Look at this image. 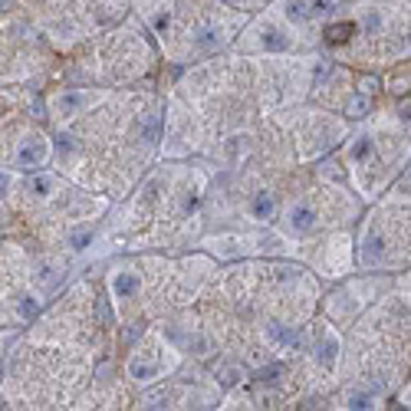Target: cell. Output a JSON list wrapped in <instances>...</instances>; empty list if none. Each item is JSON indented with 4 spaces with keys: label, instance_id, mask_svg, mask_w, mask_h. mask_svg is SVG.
Returning a JSON list of instances; mask_svg holds the SVG:
<instances>
[{
    "label": "cell",
    "instance_id": "obj_1",
    "mask_svg": "<svg viewBox=\"0 0 411 411\" xmlns=\"http://www.w3.org/2000/svg\"><path fill=\"white\" fill-rule=\"evenodd\" d=\"M316 227H319V211L309 201H296L286 211V217H283V231L290 237H309V234H316Z\"/></svg>",
    "mask_w": 411,
    "mask_h": 411
},
{
    "label": "cell",
    "instance_id": "obj_2",
    "mask_svg": "<svg viewBox=\"0 0 411 411\" xmlns=\"http://www.w3.org/2000/svg\"><path fill=\"white\" fill-rule=\"evenodd\" d=\"M46 158H50V145H46L43 135H26L24 142H17V152H14V168H40V165H46Z\"/></svg>",
    "mask_w": 411,
    "mask_h": 411
},
{
    "label": "cell",
    "instance_id": "obj_3",
    "mask_svg": "<svg viewBox=\"0 0 411 411\" xmlns=\"http://www.w3.org/2000/svg\"><path fill=\"white\" fill-rule=\"evenodd\" d=\"M313 359H316V365L326 368V372H333L335 362H339V339H335V333L323 323H319L316 333H313Z\"/></svg>",
    "mask_w": 411,
    "mask_h": 411
},
{
    "label": "cell",
    "instance_id": "obj_4",
    "mask_svg": "<svg viewBox=\"0 0 411 411\" xmlns=\"http://www.w3.org/2000/svg\"><path fill=\"white\" fill-rule=\"evenodd\" d=\"M224 40H227V30H224L217 20H204V24H197L194 33H191V46H194L197 56H207V53L221 50Z\"/></svg>",
    "mask_w": 411,
    "mask_h": 411
},
{
    "label": "cell",
    "instance_id": "obj_5",
    "mask_svg": "<svg viewBox=\"0 0 411 411\" xmlns=\"http://www.w3.org/2000/svg\"><path fill=\"white\" fill-rule=\"evenodd\" d=\"M247 217L254 224H274L280 217V197L274 191H257L247 201Z\"/></svg>",
    "mask_w": 411,
    "mask_h": 411
},
{
    "label": "cell",
    "instance_id": "obj_6",
    "mask_svg": "<svg viewBox=\"0 0 411 411\" xmlns=\"http://www.w3.org/2000/svg\"><path fill=\"white\" fill-rule=\"evenodd\" d=\"M89 103H93V95L83 93V89H63V93L53 95L50 105H53V115H56V119H73V115H79Z\"/></svg>",
    "mask_w": 411,
    "mask_h": 411
},
{
    "label": "cell",
    "instance_id": "obj_7",
    "mask_svg": "<svg viewBox=\"0 0 411 411\" xmlns=\"http://www.w3.org/2000/svg\"><path fill=\"white\" fill-rule=\"evenodd\" d=\"M129 375L135 378L138 385H148V382H155V378L162 375V362L155 359L152 352H138L129 362Z\"/></svg>",
    "mask_w": 411,
    "mask_h": 411
},
{
    "label": "cell",
    "instance_id": "obj_8",
    "mask_svg": "<svg viewBox=\"0 0 411 411\" xmlns=\"http://www.w3.org/2000/svg\"><path fill=\"white\" fill-rule=\"evenodd\" d=\"M138 270H132V266H122V270H115V274L109 276V286L112 293H115V300H132L138 293Z\"/></svg>",
    "mask_w": 411,
    "mask_h": 411
},
{
    "label": "cell",
    "instance_id": "obj_9",
    "mask_svg": "<svg viewBox=\"0 0 411 411\" xmlns=\"http://www.w3.org/2000/svg\"><path fill=\"white\" fill-rule=\"evenodd\" d=\"M264 333L276 349H296V345L303 343L300 335H296V329H293V326H283V323H266Z\"/></svg>",
    "mask_w": 411,
    "mask_h": 411
},
{
    "label": "cell",
    "instance_id": "obj_10",
    "mask_svg": "<svg viewBox=\"0 0 411 411\" xmlns=\"http://www.w3.org/2000/svg\"><path fill=\"white\" fill-rule=\"evenodd\" d=\"M60 280H63V266L56 264V260H36V264H33V283H36V286L53 290Z\"/></svg>",
    "mask_w": 411,
    "mask_h": 411
},
{
    "label": "cell",
    "instance_id": "obj_11",
    "mask_svg": "<svg viewBox=\"0 0 411 411\" xmlns=\"http://www.w3.org/2000/svg\"><path fill=\"white\" fill-rule=\"evenodd\" d=\"M24 191H26V197H33V201H46V197L56 191V178H53V175H33V178L24 181Z\"/></svg>",
    "mask_w": 411,
    "mask_h": 411
},
{
    "label": "cell",
    "instance_id": "obj_12",
    "mask_svg": "<svg viewBox=\"0 0 411 411\" xmlns=\"http://www.w3.org/2000/svg\"><path fill=\"white\" fill-rule=\"evenodd\" d=\"M283 14L293 20L296 26H306L313 17V7H309V0H283Z\"/></svg>",
    "mask_w": 411,
    "mask_h": 411
},
{
    "label": "cell",
    "instance_id": "obj_13",
    "mask_svg": "<svg viewBox=\"0 0 411 411\" xmlns=\"http://www.w3.org/2000/svg\"><path fill=\"white\" fill-rule=\"evenodd\" d=\"M158 135H162V115H158V112L142 115V122H138V138H142L145 145H155Z\"/></svg>",
    "mask_w": 411,
    "mask_h": 411
},
{
    "label": "cell",
    "instance_id": "obj_14",
    "mask_svg": "<svg viewBox=\"0 0 411 411\" xmlns=\"http://www.w3.org/2000/svg\"><path fill=\"white\" fill-rule=\"evenodd\" d=\"M345 408H378V395L362 385H352L345 392Z\"/></svg>",
    "mask_w": 411,
    "mask_h": 411
},
{
    "label": "cell",
    "instance_id": "obj_15",
    "mask_svg": "<svg viewBox=\"0 0 411 411\" xmlns=\"http://www.w3.org/2000/svg\"><path fill=\"white\" fill-rule=\"evenodd\" d=\"M372 152H375V142H372V135H368V132H359V135L352 138V145H349V158H352V162H365Z\"/></svg>",
    "mask_w": 411,
    "mask_h": 411
},
{
    "label": "cell",
    "instance_id": "obj_16",
    "mask_svg": "<svg viewBox=\"0 0 411 411\" xmlns=\"http://www.w3.org/2000/svg\"><path fill=\"white\" fill-rule=\"evenodd\" d=\"M148 24H152V30L158 36H168V30H172V10H168V7L148 10Z\"/></svg>",
    "mask_w": 411,
    "mask_h": 411
},
{
    "label": "cell",
    "instance_id": "obj_17",
    "mask_svg": "<svg viewBox=\"0 0 411 411\" xmlns=\"http://www.w3.org/2000/svg\"><path fill=\"white\" fill-rule=\"evenodd\" d=\"M95 240V227H76V231L66 237V247L69 250H89Z\"/></svg>",
    "mask_w": 411,
    "mask_h": 411
},
{
    "label": "cell",
    "instance_id": "obj_18",
    "mask_svg": "<svg viewBox=\"0 0 411 411\" xmlns=\"http://www.w3.org/2000/svg\"><path fill=\"white\" fill-rule=\"evenodd\" d=\"M214 372H217V382H221V385H227V388H234L240 378H244V368H240L237 362H221Z\"/></svg>",
    "mask_w": 411,
    "mask_h": 411
},
{
    "label": "cell",
    "instance_id": "obj_19",
    "mask_svg": "<svg viewBox=\"0 0 411 411\" xmlns=\"http://www.w3.org/2000/svg\"><path fill=\"white\" fill-rule=\"evenodd\" d=\"M368 109H372L368 93H355V95H349V103H345V115H349V119H362V115H368Z\"/></svg>",
    "mask_w": 411,
    "mask_h": 411
},
{
    "label": "cell",
    "instance_id": "obj_20",
    "mask_svg": "<svg viewBox=\"0 0 411 411\" xmlns=\"http://www.w3.org/2000/svg\"><path fill=\"white\" fill-rule=\"evenodd\" d=\"M36 313H40V300H36L33 293H24V296H17V316H20V323H30Z\"/></svg>",
    "mask_w": 411,
    "mask_h": 411
},
{
    "label": "cell",
    "instance_id": "obj_21",
    "mask_svg": "<svg viewBox=\"0 0 411 411\" xmlns=\"http://www.w3.org/2000/svg\"><path fill=\"white\" fill-rule=\"evenodd\" d=\"M352 30H355L352 24H333V26H326L323 36L329 40V43H345V40L352 36Z\"/></svg>",
    "mask_w": 411,
    "mask_h": 411
},
{
    "label": "cell",
    "instance_id": "obj_22",
    "mask_svg": "<svg viewBox=\"0 0 411 411\" xmlns=\"http://www.w3.org/2000/svg\"><path fill=\"white\" fill-rule=\"evenodd\" d=\"M95 309H99V323H103V326H115V313H112V306H109V300H105V296H99V300H95Z\"/></svg>",
    "mask_w": 411,
    "mask_h": 411
},
{
    "label": "cell",
    "instance_id": "obj_23",
    "mask_svg": "<svg viewBox=\"0 0 411 411\" xmlns=\"http://www.w3.org/2000/svg\"><path fill=\"white\" fill-rule=\"evenodd\" d=\"M280 375H283V365H266L257 372L260 382H280Z\"/></svg>",
    "mask_w": 411,
    "mask_h": 411
},
{
    "label": "cell",
    "instance_id": "obj_24",
    "mask_svg": "<svg viewBox=\"0 0 411 411\" xmlns=\"http://www.w3.org/2000/svg\"><path fill=\"white\" fill-rule=\"evenodd\" d=\"M329 73H333V63H329V60H316V66H313V79L319 83V79H326Z\"/></svg>",
    "mask_w": 411,
    "mask_h": 411
},
{
    "label": "cell",
    "instance_id": "obj_25",
    "mask_svg": "<svg viewBox=\"0 0 411 411\" xmlns=\"http://www.w3.org/2000/svg\"><path fill=\"white\" fill-rule=\"evenodd\" d=\"M138 335H142V326H129V329H125V345H132V343H135V339H138Z\"/></svg>",
    "mask_w": 411,
    "mask_h": 411
},
{
    "label": "cell",
    "instance_id": "obj_26",
    "mask_svg": "<svg viewBox=\"0 0 411 411\" xmlns=\"http://www.w3.org/2000/svg\"><path fill=\"white\" fill-rule=\"evenodd\" d=\"M375 89H378V79H372V76H365V79H362V93H368V95H372V93H375Z\"/></svg>",
    "mask_w": 411,
    "mask_h": 411
},
{
    "label": "cell",
    "instance_id": "obj_27",
    "mask_svg": "<svg viewBox=\"0 0 411 411\" xmlns=\"http://www.w3.org/2000/svg\"><path fill=\"white\" fill-rule=\"evenodd\" d=\"M398 119H402V122H408V125H411V103L398 109Z\"/></svg>",
    "mask_w": 411,
    "mask_h": 411
}]
</instances>
